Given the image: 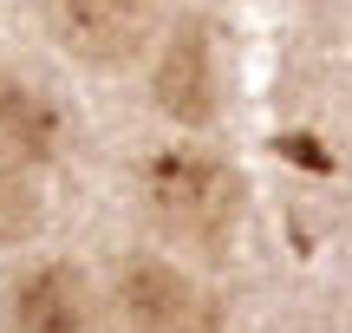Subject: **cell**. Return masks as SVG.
<instances>
[{
    "instance_id": "obj_3",
    "label": "cell",
    "mask_w": 352,
    "mask_h": 333,
    "mask_svg": "<svg viewBox=\"0 0 352 333\" xmlns=\"http://www.w3.org/2000/svg\"><path fill=\"white\" fill-rule=\"evenodd\" d=\"M215 85H222V78H215V39H209V26H202V20L176 26L170 46H164V59H157V78H151L157 111H164L170 125H183V131H202L215 118V105H222Z\"/></svg>"
},
{
    "instance_id": "obj_5",
    "label": "cell",
    "mask_w": 352,
    "mask_h": 333,
    "mask_svg": "<svg viewBox=\"0 0 352 333\" xmlns=\"http://www.w3.org/2000/svg\"><path fill=\"white\" fill-rule=\"evenodd\" d=\"M13 327L20 333H98L91 281L72 261H46L13 281Z\"/></svg>"
},
{
    "instance_id": "obj_7",
    "label": "cell",
    "mask_w": 352,
    "mask_h": 333,
    "mask_svg": "<svg viewBox=\"0 0 352 333\" xmlns=\"http://www.w3.org/2000/svg\"><path fill=\"white\" fill-rule=\"evenodd\" d=\"M33 229H39V196H33V183H26L20 170L0 164V248L26 242Z\"/></svg>"
},
{
    "instance_id": "obj_1",
    "label": "cell",
    "mask_w": 352,
    "mask_h": 333,
    "mask_svg": "<svg viewBox=\"0 0 352 333\" xmlns=\"http://www.w3.org/2000/svg\"><path fill=\"white\" fill-rule=\"evenodd\" d=\"M144 196L170 235L202 248H222L241 222V177L222 157H202V151H157L144 164Z\"/></svg>"
},
{
    "instance_id": "obj_2",
    "label": "cell",
    "mask_w": 352,
    "mask_h": 333,
    "mask_svg": "<svg viewBox=\"0 0 352 333\" xmlns=\"http://www.w3.org/2000/svg\"><path fill=\"white\" fill-rule=\"evenodd\" d=\"M118 314H124V333H228L222 308L189 275H176L157 255L124 261V275H118Z\"/></svg>"
},
{
    "instance_id": "obj_6",
    "label": "cell",
    "mask_w": 352,
    "mask_h": 333,
    "mask_svg": "<svg viewBox=\"0 0 352 333\" xmlns=\"http://www.w3.org/2000/svg\"><path fill=\"white\" fill-rule=\"evenodd\" d=\"M0 144L13 157H26V164H46V157L65 151V111L39 85L0 72Z\"/></svg>"
},
{
    "instance_id": "obj_4",
    "label": "cell",
    "mask_w": 352,
    "mask_h": 333,
    "mask_svg": "<svg viewBox=\"0 0 352 333\" xmlns=\"http://www.w3.org/2000/svg\"><path fill=\"white\" fill-rule=\"evenodd\" d=\"M46 20L85 65H124L144 39V0H46Z\"/></svg>"
}]
</instances>
